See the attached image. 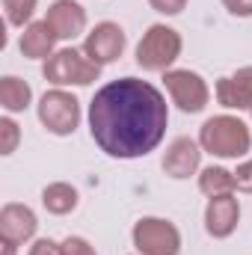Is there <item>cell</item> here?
I'll return each mask as SVG.
<instances>
[{"label": "cell", "instance_id": "6da1fadb", "mask_svg": "<svg viewBox=\"0 0 252 255\" xmlns=\"http://www.w3.org/2000/svg\"><path fill=\"white\" fill-rule=\"evenodd\" d=\"M166 128L169 104L148 80H110L89 101V133L107 157L136 160L151 154L163 142Z\"/></svg>", "mask_w": 252, "mask_h": 255}, {"label": "cell", "instance_id": "7a4b0ae2", "mask_svg": "<svg viewBox=\"0 0 252 255\" xmlns=\"http://www.w3.org/2000/svg\"><path fill=\"white\" fill-rule=\"evenodd\" d=\"M199 145H202V151H208L220 160H238V157L250 154L252 130L244 119H238L232 113H220V116H211L199 128Z\"/></svg>", "mask_w": 252, "mask_h": 255}, {"label": "cell", "instance_id": "3957f363", "mask_svg": "<svg viewBox=\"0 0 252 255\" xmlns=\"http://www.w3.org/2000/svg\"><path fill=\"white\" fill-rule=\"evenodd\" d=\"M184 51V39L169 24H151L136 42V65L142 71H169Z\"/></svg>", "mask_w": 252, "mask_h": 255}, {"label": "cell", "instance_id": "277c9868", "mask_svg": "<svg viewBox=\"0 0 252 255\" xmlns=\"http://www.w3.org/2000/svg\"><path fill=\"white\" fill-rule=\"evenodd\" d=\"M42 77L57 86V89H65V86H89L101 77V65H95L83 48H60L57 54H51L45 63H42Z\"/></svg>", "mask_w": 252, "mask_h": 255}, {"label": "cell", "instance_id": "5b68a950", "mask_svg": "<svg viewBox=\"0 0 252 255\" xmlns=\"http://www.w3.org/2000/svg\"><path fill=\"white\" fill-rule=\"evenodd\" d=\"M36 116L42 128L54 136H71L80 125V101L68 92V89H48L39 104H36Z\"/></svg>", "mask_w": 252, "mask_h": 255}, {"label": "cell", "instance_id": "8992f818", "mask_svg": "<svg viewBox=\"0 0 252 255\" xmlns=\"http://www.w3.org/2000/svg\"><path fill=\"white\" fill-rule=\"evenodd\" d=\"M133 250L139 255H178L181 253V232L175 223L163 217H142L130 229Z\"/></svg>", "mask_w": 252, "mask_h": 255}, {"label": "cell", "instance_id": "52a82bcc", "mask_svg": "<svg viewBox=\"0 0 252 255\" xmlns=\"http://www.w3.org/2000/svg\"><path fill=\"white\" fill-rule=\"evenodd\" d=\"M163 86L172 98V104L181 110V113H202L208 104H211V86L208 80L199 74V71H190V68H169L163 71Z\"/></svg>", "mask_w": 252, "mask_h": 255}, {"label": "cell", "instance_id": "ba28073f", "mask_svg": "<svg viewBox=\"0 0 252 255\" xmlns=\"http://www.w3.org/2000/svg\"><path fill=\"white\" fill-rule=\"evenodd\" d=\"M125 48H127V36L116 21H98L83 39V54L101 68L122 60Z\"/></svg>", "mask_w": 252, "mask_h": 255}, {"label": "cell", "instance_id": "9c48e42d", "mask_svg": "<svg viewBox=\"0 0 252 255\" xmlns=\"http://www.w3.org/2000/svg\"><path fill=\"white\" fill-rule=\"evenodd\" d=\"M39 232V217L30 205H21V202H6L0 208V241L3 244H12V247H21L27 241H33Z\"/></svg>", "mask_w": 252, "mask_h": 255}, {"label": "cell", "instance_id": "30bf717a", "mask_svg": "<svg viewBox=\"0 0 252 255\" xmlns=\"http://www.w3.org/2000/svg\"><path fill=\"white\" fill-rule=\"evenodd\" d=\"M160 166L175 181H184L190 175H196L202 169V145H199V139H193V136H175L166 145Z\"/></svg>", "mask_w": 252, "mask_h": 255}, {"label": "cell", "instance_id": "8fae6325", "mask_svg": "<svg viewBox=\"0 0 252 255\" xmlns=\"http://www.w3.org/2000/svg\"><path fill=\"white\" fill-rule=\"evenodd\" d=\"M241 223V202L235 199V193L226 196H214L205 205V232L214 241H226L238 232Z\"/></svg>", "mask_w": 252, "mask_h": 255}, {"label": "cell", "instance_id": "7c38bea8", "mask_svg": "<svg viewBox=\"0 0 252 255\" xmlns=\"http://www.w3.org/2000/svg\"><path fill=\"white\" fill-rule=\"evenodd\" d=\"M217 104L226 110H252V65L238 68L235 74H226L214 83Z\"/></svg>", "mask_w": 252, "mask_h": 255}, {"label": "cell", "instance_id": "4fadbf2b", "mask_svg": "<svg viewBox=\"0 0 252 255\" xmlns=\"http://www.w3.org/2000/svg\"><path fill=\"white\" fill-rule=\"evenodd\" d=\"M45 21L60 42H71L86 33V9L77 0H54L45 12Z\"/></svg>", "mask_w": 252, "mask_h": 255}, {"label": "cell", "instance_id": "5bb4252c", "mask_svg": "<svg viewBox=\"0 0 252 255\" xmlns=\"http://www.w3.org/2000/svg\"><path fill=\"white\" fill-rule=\"evenodd\" d=\"M57 33L48 27V21L42 18V21H33V24H27L24 27V33H21V39H18V48H21V57H27V60H48L51 54H57Z\"/></svg>", "mask_w": 252, "mask_h": 255}, {"label": "cell", "instance_id": "9a60e30c", "mask_svg": "<svg viewBox=\"0 0 252 255\" xmlns=\"http://www.w3.org/2000/svg\"><path fill=\"white\" fill-rule=\"evenodd\" d=\"M30 104H33V89H30L27 80H21V77H15V74L0 77V107H3L9 116L24 113Z\"/></svg>", "mask_w": 252, "mask_h": 255}, {"label": "cell", "instance_id": "2e32d148", "mask_svg": "<svg viewBox=\"0 0 252 255\" xmlns=\"http://www.w3.org/2000/svg\"><path fill=\"white\" fill-rule=\"evenodd\" d=\"M80 205V193L77 187H71L68 181H51L42 190V208L54 217H65Z\"/></svg>", "mask_w": 252, "mask_h": 255}, {"label": "cell", "instance_id": "e0dca14e", "mask_svg": "<svg viewBox=\"0 0 252 255\" xmlns=\"http://www.w3.org/2000/svg\"><path fill=\"white\" fill-rule=\"evenodd\" d=\"M199 190L205 193L208 199H214V196H226V193H235V172L226 169V166L211 163V166L199 169Z\"/></svg>", "mask_w": 252, "mask_h": 255}, {"label": "cell", "instance_id": "ac0fdd59", "mask_svg": "<svg viewBox=\"0 0 252 255\" xmlns=\"http://www.w3.org/2000/svg\"><path fill=\"white\" fill-rule=\"evenodd\" d=\"M3 3V15H6V24L9 27H27L33 24V15L39 9V0H0Z\"/></svg>", "mask_w": 252, "mask_h": 255}, {"label": "cell", "instance_id": "d6986e66", "mask_svg": "<svg viewBox=\"0 0 252 255\" xmlns=\"http://www.w3.org/2000/svg\"><path fill=\"white\" fill-rule=\"evenodd\" d=\"M18 142H21V128L12 116H3L0 119V154L9 157L18 151Z\"/></svg>", "mask_w": 252, "mask_h": 255}, {"label": "cell", "instance_id": "ffe728a7", "mask_svg": "<svg viewBox=\"0 0 252 255\" xmlns=\"http://www.w3.org/2000/svg\"><path fill=\"white\" fill-rule=\"evenodd\" d=\"M60 244H63V255H98L86 238H77V235H68Z\"/></svg>", "mask_w": 252, "mask_h": 255}, {"label": "cell", "instance_id": "44dd1931", "mask_svg": "<svg viewBox=\"0 0 252 255\" xmlns=\"http://www.w3.org/2000/svg\"><path fill=\"white\" fill-rule=\"evenodd\" d=\"M235 190L238 193H252V157L238 163L235 169Z\"/></svg>", "mask_w": 252, "mask_h": 255}, {"label": "cell", "instance_id": "7402d4cb", "mask_svg": "<svg viewBox=\"0 0 252 255\" xmlns=\"http://www.w3.org/2000/svg\"><path fill=\"white\" fill-rule=\"evenodd\" d=\"M148 6H151L157 15L172 18V15H181V12L187 9V0H148Z\"/></svg>", "mask_w": 252, "mask_h": 255}, {"label": "cell", "instance_id": "603a6c76", "mask_svg": "<svg viewBox=\"0 0 252 255\" xmlns=\"http://www.w3.org/2000/svg\"><path fill=\"white\" fill-rule=\"evenodd\" d=\"M30 255H63V244L51 241V238H39L33 247H30Z\"/></svg>", "mask_w": 252, "mask_h": 255}, {"label": "cell", "instance_id": "cb8c5ba5", "mask_svg": "<svg viewBox=\"0 0 252 255\" xmlns=\"http://www.w3.org/2000/svg\"><path fill=\"white\" fill-rule=\"evenodd\" d=\"M223 6L235 18H252V0H223Z\"/></svg>", "mask_w": 252, "mask_h": 255}, {"label": "cell", "instance_id": "d4e9b609", "mask_svg": "<svg viewBox=\"0 0 252 255\" xmlns=\"http://www.w3.org/2000/svg\"><path fill=\"white\" fill-rule=\"evenodd\" d=\"M3 255H15V247L12 244H3Z\"/></svg>", "mask_w": 252, "mask_h": 255}, {"label": "cell", "instance_id": "484cf974", "mask_svg": "<svg viewBox=\"0 0 252 255\" xmlns=\"http://www.w3.org/2000/svg\"><path fill=\"white\" fill-rule=\"evenodd\" d=\"M136 255H139V253H136Z\"/></svg>", "mask_w": 252, "mask_h": 255}, {"label": "cell", "instance_id": "4316f807", "mask_svg": "<svg viewBox=\"0 0 252 255\" xmlns=\"http://www.w3.org/2000/svg\"><path fill=\"white\" fill-rule=\"evenodd\" d=\"M250 113H252V110H250Z\"/></svg>", "mask_w": 252, "mask_h": 255}]
</instances>
